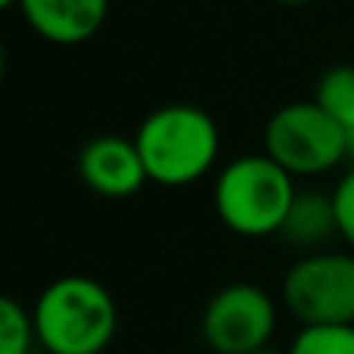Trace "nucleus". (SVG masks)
Listing matches in <instances>:
<instances>
[{"label":"nucleus","instance_id":"obj_8","mask_svg":"<svg viewBox=\"0 0 354 354\" xmlns=\"http://www.w3.org/2000/svg\"><path fill=\"white\" fill-rule=\"evenodd\" d=\"M25 22L50 44H84L103 28L109 0H19Z\"/></svg>","mask_w":354,"mask_h":354},{"label":"nucleus","instance_id":"obj_4","mask_svg":"<svg viewBox=\"0 0 354 354\" xmlns=\"http://www.w3.org/2000/svg\"><path fill=\"white\" fill-rule=\"evenodd\" d=\"M264 153L292 177H317L348 159V131L314 100L289 103L264 124Z\"/></svg>","mask_w":354,"mask_h":354},{"label":"nucleus","instance_id":"obj_3","mask_svg":"<svg viewBox=\"0 0 354 354\" xmlns=\"http://www.w3.org/2000/svg\"><path fill=\"white\" fill-rule=\"evenodd\" d=\"M295 177L280 168L268 153L239 156L227 162L214 183V212L227 230L249 239L274 236L283 230L292 208Z\"/></svg>","mask_w":354,"mask_h":354},{"label":"nucleus","instance_id":"obj_17","mask_svg":"<svg viewBox=\"0 0 354 354\" xmlns=\"http://www.w3.org/2000/svg\"><path fill=\"white\" fill-rule=\"evenodd\" d=\"M0 6H19V0H0Z\"/></svg>","mask_w":354,"mask_h":354},{"label":"nucleus","instance_id":"obj_7","mask_svg":"<svg viewBox=\"0 0 354 354\" xmlns=\"http://www.w3.org/2000/svg\"><path fill=\"white\" fill-rule=\"evenodd\" d=\"M78 174L84 187L103 199H128L149 180L137 143L118 134L87 140L78 153Z\"/></svg>","mask_w":354,"mask_h":354},{"label":"nucleus","instance_id":"obj_9","mask_svg":"<svg viewBox=\"0 0 354 354\" xmlns=\"http://www.w3.org/2000/svg\"><path fill=\"white\" fill-rule=\"evenodd\" d=\"M280 236L295 249H305L308 255L324 252V245L333 236H339V214L333 193L326 196L320 189H299Z\"/></svg>","mask_w":354,"mask_h":354},{"label":"nucleus","instance_id":"obj_6","mask_svg":"<svg viewBox=\"0 0 354 354\" xmlns=\"http://www.w3.org/2000/svg\"><path fill=\"white\" fill-rule=\"evenodd\" d=\"M274 333L277 305L255 283L218 289L202 311V339L214 354H255L270 348Z\"/></svg>","mask_w":354,"mask_h":354},{"label":"nucleus","instance_id":"obj_16","mask_svg":"<svg viewBox=\"0 0 354 354\" xmlns=\"http://www.w3.org/2000/svg\"><path fill=\"white\" fill-rule=\"evenodd\" d=\"M255 354H286V351H277V348H261V351H255Z\"/></svg>","mask_w":354,"mask_h":354},{"label":"nucleus","instance_id":"obj_13","mask_svg":"<svg viewBox=\"0 0 354 354\" xmlns=\"http://www.w3.org/2000/svg\"><path fill=\"white\" fill-rule=\"evenodd\" d=\"M333 199H336V214H339V236H342L354 252V168L345 171V177L336 183Z\"/></svg>","mask_w":354,"mask_h":354},{"label":"nucleus","instance_id":"obj_1","mask_svg":"<svg viewBox=\"0 0 354 354\" xmlns=\"http://www.w3.org/2000/svg\"><path fill=\"white\" fill-rule=\"evenodd\" d=\"M37 345L50 354H103L118 326L115 299L93 277H59L35 308Z\"/></svg>","mask_w":354,"mask_h":354},{"label":"nucleus","instance_id":"obj_5","mask_svg":"<svg viewBox=\"0 0 354 354\" xmlns=\"http://www.w3.org/2000/svg\"><path fill=\"white\" fill-rule=\"evenodd\" d=\"M283 305L301 326L354 324V255L314 252L283 277Z\"/></svg>","mask_w":354,"mask_h":354},{"label":"nucleus","instance_id":"obj_10","mask_svg":"<svg viewBox=\"0 0 354 354\" xmlns=\"http://www.w3.org/2000/svg\"><path fill=\"white\" fill-rule=\"evenodd\" d=\"M314 103L336 118L345 131L354 128V66H333L330 72L320 75Z\"/></svg>","mask_w":354,"mask_h":354},{"label":"nucleus","instance_id":"obj_14","mask_svg":"<svg viewBox=\"0 0 354 354\" xmlns=\"http://www.w3.org/2000/svg\"><path fill=\"white\" fill-rule=\"evenodd\" d=\"M348 162H351V168H354V128L348 131Z\"/></svg>","mask_w":354,"mask_h":354},{"label":"nucleus","instance_id":"obj_11","mask_svg":"<svg viewBox=\"0 0 354 354\" xmlns=\"http://www.w3.org/2000/svg\"><path fill=\"white\" fill-rule=\"evenodd\" d=\"M37 342L35 317L16 299L0 301V354H31Z\"/></svg>","mask_w":354,"mask_h":354},{"label":"nucleus","instance_id":"obj_15","mask_svg":"<svg viewBox=\"0 0 354 354\" xmlns=\"http://www.w3.org/2000/svg\"><path fill=\"white\" fill-rule=\"evenodd\" d=\"M277 3H286V6H305V3H311V0H277Z\"/></svg>","mask_w":354,"mask_h":354},{"label":"nucleus","instance_id":"obj_12","mask_svg":"<svg viewBox=\"0 0 354 354\" xmlns=\"http://www.w3.org/2000/svg\"><path fill=\"white\" fill-rule=\"evenodd\" d=\"M286 354H354V324L301 326Z\"/></svg>","mask_w":354,"mask_h":354},{"label":"nucleus","instance_id":"obj_2","mask_svg":"<svg viewBox=\"0 0 354 354\" xmlns=\"http://www.w3.org/2000/svg\"><path fill=\"white\" fill-rule=\"evenodd\" d=\"M134 143L149 180L162 187H187L205 177L218 162L221 131L205 109L171 103L143 118Z\"/></svg>","mask_w":354,"mask_h":354}]
</instances>
